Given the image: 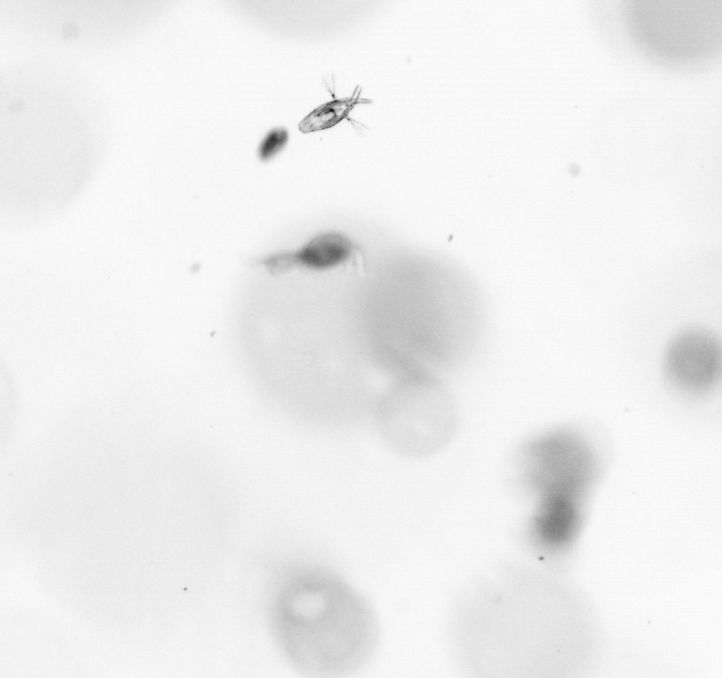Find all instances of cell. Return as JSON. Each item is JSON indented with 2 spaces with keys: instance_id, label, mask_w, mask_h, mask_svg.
Returning <instances> with one entry per match:
<instances>
[{
  "instance_id": "obj_6",
  "label": "cell",
  "mask_w": 722,
  "mask_h": 678,
  "mask_svg": "<svg viewBox=\"0 0 722 678\" xmlns=\"http://www.w3.org/2000/svg\"><path fill=\"white\" fill-rule=\"evenodd\" d=\"M360 92L355 97L334 100L323 104L313 110L299 123V130L304 132H312L331 128L345 118L354 106L359 104L371 103L372 101L360 97Z\"/></svg>"
},
{
  "instance_id": "obj_4",
  "label": "cell",
  "mask_w": 722,
  "mask_h": 678,
  "mask_svg": "<svg viewBox=\"0 0 722 678\" xmlns=\"http://www.w3.org/2000/svg\"><path fill=\"white\" fill-rule=\"evenodd\" d=\"M353 252L350 241L343 235L329 233L322 234L302 249L294 253H282L265 259L264 265L273 273L288 271L296 267L326 270L347 261Z\"/></svg>"
},
{
  "instance_id": "obj_2",
  "label": "cell",
  "mask_w": 722,
  "mask_h": 678,
  "mask_svg": "<svg viewBox=\"0 0 722 678\" xmlns=\"http://www.w3.org/2000/svg\"><path fill=\"white\" fill-rule=\"evenodd\" d=\"M525 452L528 479L540 495L597 483L596 452L580 434L554 433L534 441Z\"/></svg>"
},
{
  "instance_id": "obj_1",
  "label": "cell",
  "mask_w": 722,
  "mask_h": 678,
  "mask_svg": "<svg viewBox=\"0 0 722 678\" xmlns=\"http://www.w3.org/2000/svg\"><path fill=\"white\" fill-rule=\"evenodd\" d=\"M288 607L290 645L313 677L355 672L372 656L378 621L367 600L337 573L313 565L296 581Z\"/></svg>"
},
{
  "instance_id": "obj_3",
  "label": "cell",
  "mask_w": 722,
  "mask_h": 678,
  "mask_svg": "<svg viewBox=\"0 0 722 678\" xmlns=\"http://www.w3.org/2000/svg\"><path fill=\"white\" fill-rule=\"evenodd\" d=\"M719 338L703 328H689L677 333L666 346L663 373L669 385L690 397L709 393L721 376Z\"/></svg>"
},
{
  "instance_id": "obj_7",
  "label": "cell",
  "mask_w": 722,
  "mask_h": 678,
  "mask_svg": "<svg viewBox=\"0 0 722 678\" xmlns=\"http://www.w3.org/2000/svg\"><path fill=\"white\" fill-rule=\"evenodd\" d=\"M288 134L282 128L271 130L264 138L259 147V156L262 160H268L274 156L286 144Z\"/></svg>"
},
{
  "instance_id": "obj_5",
  "label": "cell",
  "mask_w": 722,
  "mask_h": 678,
  "mask_svg": "<svg viewBox=\"0 0 722 678\" xmlns=\"http://www.w3.org/2000/svg\"><path fill=\"white\" fill-rule=\"evenodd\" d=\"M585 511L570 503L541 498L532 524L534 537L544 548L563 547L575 536Z\"/></svg>"
}]
</instances>
